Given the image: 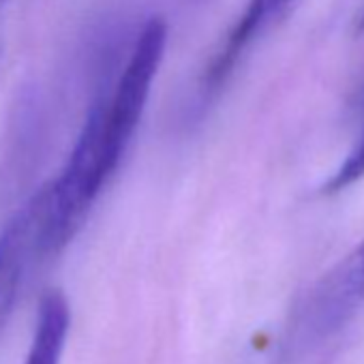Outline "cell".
I'll list each match as a JSON object with an SVG mask.
<instances>
[{"label": "cell", "mask_w": 364, "mask_h": 364, "mask_svg": "<svg viewBox=\"0 0 364 364\" xmlns=\"http://www.w3.org/2000/svg\"><path fill=\"white\" fill-rule=\"evenodd\" d=\"M167 48V24L152 18L137 35L129 60L109 95L99 101L103 127L112 150L122 159L144 116L152 82L159 75Z\"/></svg>", "instance_id": "cell-1"}, {"label": "cell", "mask_w": 364, "mask_h": 364, "mask_svg": "<svg viewBox=\"0 0 364 364\" xmlns=\"http://www.w3.org/2000/svg\"><path fill=\"white\" fill-rule=\"evenodd\" d=\"M364 304V240L313 289L306 323L319 332L341 328Z\"/></svg>", "instance_id": "cell-2"}, {"label": "cell", "mask_w": 364, "mask_h": 364, "mask_svg": "<svg viewBox=\"0 0 364 364\" xmlns=\"http://www.w3.org/2000/svg\"><path fill=\"white\" fill-rule=\"evenodd\" d=\"M37 196L0 232V336L16 309L22 279L35 253Z\"/></svg>", "instance_id": "cell-3"}, {"label": "cell", "mask_w": 364, "mask_h": 364, "mask_svg": "<svg viewBox=\"0 0 364 364\" xmlns=\"http://www.w3.org/2000/svg\"><path fill=\"white\" fill-rule=\"evenodd\" d=\"M71 315L67 298L52 289L41 298L33 341L26 353L24 364H60Z\"/></svg>", "instance_id": "cell-4"}, {"label": "cell", "mask_w": 364, "mask_h": 364, "mask_svg": "<svg viewBox=\"0 0 364 364\" xmlns=\"http://www.w3.org/2000/svg\"><path fill=\"white\" fill-rule=\"evenodd\" d=\"M294 0H247V7L234 24V31L242 39H257V35L279 18Z\"/></svg>", "instance_id": "cell-5"}, {"label": "cell", "mask_w": 364, "mask_h": 364, "mask_svg": "<svg viewBox=\"0 0 364 364\" xmlns=\"http://www.w3.org/2000/svg\"><path fill=\"white\" fill-rule=\"evenodd\" d=\"M364 176V131L362 137L358 141V146L349 152V156L343 161V165L328 178V182L323 185V193H338L343 189H347L353 182H358Z\"/></svg>", "instance_id": "cell-6"}, {"label": "cell", "mask_w": 364, "mask_h": 364, "mask_svg": "<svg viewBox=\"0 0 364 364\" xmlns=\"http://www.w3.org/2000/svg\"><path fill=\"white\" fill-rule=\"evenodd\" d=\"M360 26L364 28V14H362V20H360Z\"/></svg>", "instance_id": "cell-7"}, {"label": "cell", "mask_w": 364, "mask_h": 364, "mask_svg": "<svg viewBox=\"0 0 364 364\" xmlns=\"http://www.w3.org/2000/svg\"><path fill=\"white\" fill-rule=\"evenodd\" d=\"M3 5H5V0H0V9H3Z\"/></svg>", "instance_id": "cell-8"}]
</instances>
